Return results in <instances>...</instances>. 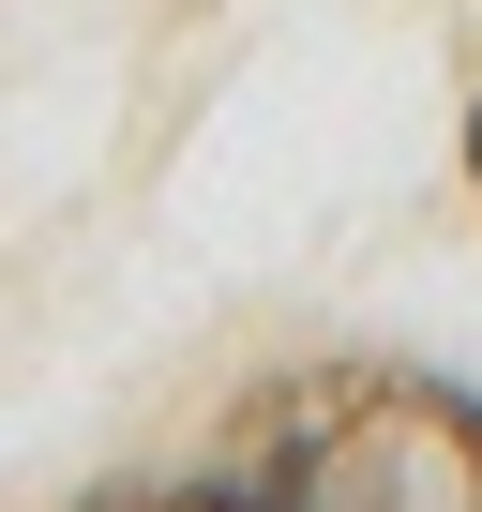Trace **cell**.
I'll return each instance as SVG.
<instances>
[{"instance_id":"obj_2","label":"cell","mask_w":482,"mask_h":512,"mask_svg":"<svg viewBox=\"0 0 482 512\" xmlns=\"http://www.w3.org/2000/svg\"><path fill=\"white\" fill-rule=\"evenodd\" d=\"M467 181H482V106H467Z\"/></svg>"},{"instance_id":"obj_1","label":"cell","mask_w":482,"mask_h":512,"mask_svg":"<svg viewBox=\"0 0 482 512\" xmlns=\"http://www.w3.org/2000/svg\"><path fill=\"white\" fill-rule=\"evenodd\" d=\"M226 512H482V407L437 377H287Z\"/></svg>"}]
</instances>
